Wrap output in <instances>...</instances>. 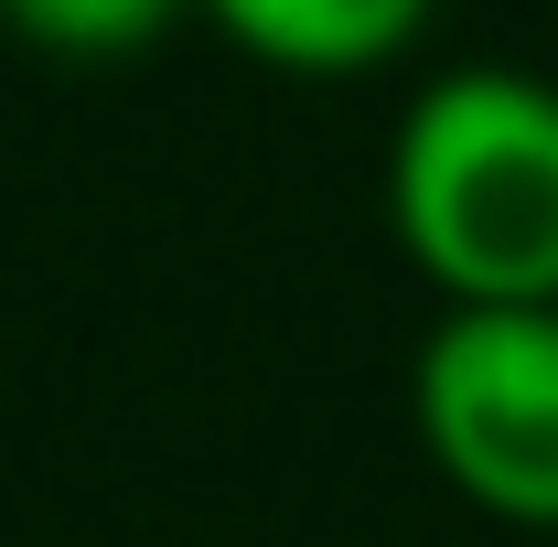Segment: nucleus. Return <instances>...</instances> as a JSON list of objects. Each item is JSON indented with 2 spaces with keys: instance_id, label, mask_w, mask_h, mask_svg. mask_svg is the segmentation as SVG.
<instances>
[{
  "instance_id": "f257e3e1",
  "label": "nucleus",
  "mask_w": 558,
  "mask_h": 547,
  "mask_svg": "<svg viewBox=\"0 0 558 547\" xmlns=\"http://www.w3.org/2000/svg\"><path fill=\"white\" fill-rule=\"evenodd\" d=\"M387 236L440 312H558V75H418L387 130Z\"/></svg>"
},
{
  "instance_id": "f03ea898",
  "label": "nucleus",
  "mask_w": 558,
  "mask_h": 547,
  "mask_svg": "<svg viewBox=\"0 0 558 547\" xmlns=\"http://www.w3.org/2000/svg\"><path fill=\"white\" fill-rule=\"evenodd\" d=\"M409 429L451 505L558 537V312H440L409 354Z\"/></svg>"
},
{
  "instance_id": "7ed1b4c3",
  "label": "nucleus",
  "mask_w": 558,
  "mask_h": 547,
  "mask_svg": "<svg viewBox=\"0 0 558 547\" xmlns=\"http://www.w3.org/2000/svg\"><path fill=\"white\" fill-rule=\"evenodd\" d=\"M215 33L269 75L301 86H354V75L409 65L440 22V0H194Z\"/></svg>"
},
{
  "instance_id": "20e7f679",
  "label": "nucleus",
  "mask_w": 558,
  "mask_h": 547,
  "mask_svg": "<svg viewBox=\"0 0 558 547\" xmlns=\"http://www.w3.org/2000/svg\"><path fill=\"white\" fill-rule=\"evenodd\" d=\"M194 0H0V33L44 65H130Z\"/></svg>"
}]
</instances>
